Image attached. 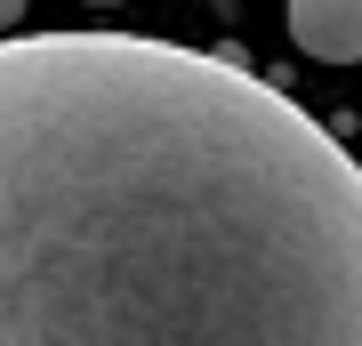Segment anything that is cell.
<instances>
[{"label": "cell", "instance_id": "1", "mask_svg": "<svg viewBox=\"0 0 362 346\" xmlns=\"http://www.w3.org/2000/svg\"><path fill=\"white\" fill-rule=\"evenodd\" d=\"M0 346H362V161L233 57L8 33Z\"/></svg>", "mask_w": 362, "mask_h": 346}, {"label": "cell", "instance_id": "2", "mask_svg": "<svg viewBox=\"0 0 362 346\" xmlns=\"http://www.w3.org/2000/svg\"><path fill=\"white\" fill-rule=\"evenodd\" d=\"M290 40L314 64H362V0H290Z\"/></svg>", "mask_w": 362, "mask_h": 346}, {"label": "cell", "instance_id": "3", "mask_svg": "<svg viewBox=\"0 0 362 346\" xmlns=\"http://www.w3.org/2000/svg\"><path fill=\"white\" fill-rule=\"evenodd\" d=\"M8 25H25V0H0V40H8Z\"/></svg>", "mask_w": 362, "mask_h": 346}, {"label": "cell", "instance_id": "4", "mask_svg": "<svg viewBox=\"0 0 362 346\" xmlns=\"http://www.w3.org/2000/svg\"><path fill=\"white\" fill-rule=\"evenodd\" d=\"M89 8H121V0H89Z\"/></svg>", "mask_w": 362, "mask_h": 346}]
</instances>
